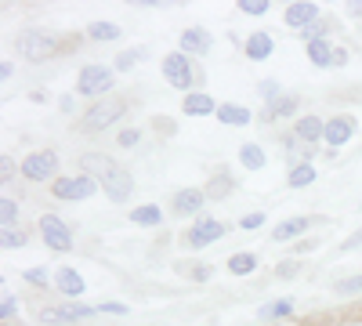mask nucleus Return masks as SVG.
<instances>
[{
    "instance_id": "obj_1",
    "label": "nucleus",
    "mask_w": 362,
    "mask_h": 326,
    "mask_svg": "<svg viewBox=\"0 0 362 326\" xmlns=\"http://www.w3.org/2000/svg\"><path fill=\"white\" fill-rule=\"evenodd\" d=\"M80 167L95 177V182L105 189V196L112 199V203H124L131 192H134V177H131V170L127 167H119L116 160H109V156H83L80 160Z\"/></svg>"
},
{
    "instance_id": "obj_2",
    "label": "nucleus",
    "mask_w": 362,
    "mask_h": 326,
    "mask_svg": "<svg viewBox=\"0 0 362 326\" xmlns=\"http://www.w3.org/2000/svg\"><path fill=\"white\" fill-rule=\"evenodd\" d=\"M124 112H127V102H124V98H102V102H95V105H90V109L83 112L80 131L98 134V131H105L109 124H116Z\"/></svg>"
},
{
    "instance_id": "obj_3",
    "label": "nucleus",
    "mask_w": 362,
    "mask_h": 326,
    "mask_svg": "<svg viewBox=\"0 0 362 326\" xmlns=\"http://www.w3.org/2000/svg\"><path fill=\"white\" fill-rule=\"evenodd\" d=\"M54 51H58V37L40 33V29H25V33L18 37V54L29 58V62H40V58H47Z\"/></svg>"
},
{
    "instance_id": "obj_4",
    "label": "nucleus",
    "mask_w": 362,
    "mask_h": 326,
    "mask_svg": "<svg viewBox=\"0 0 362 326\" xmlns=\"http://www.w3.org/2000/svg\"><path fill=\"white\" fill-rule=\"evenodd\" d=\"M112 87V69L105 66H83L80 69V80H76V91L87 95V98H98Z\"/></svg>"
},
{
    "instance_id": "obj_5",
    "label": "nucleus",
    "mask_w": 362,
    "mask_h": 326,
    "mask_svg": "<svg viewBox=\"0 0 362 326\" xmlns=\"http://www.w3.org/2000/svg\"><path fill=\"white\" fill-rule=\"evenodd\" d=\"M98 182L90 174H76V177H58V182L51 185V192L58 199H87V196H95Z\"/></svg>"
},
{
    "instance_id": "obj_6",
    "label": "nucleus",
    "mask_w": 362,
    "mask_h": 326,
    "mask_svg": "<svg viewBox=\"0 0 362 326\" xmlns=\"http://www.w3.org/2000/svg\"><path fill=\"white\" fill-rule=\"evenodd\" d=\"M58 170V156L51 149H40V153H29L22 160V174L29 177V182H44V177H54Z\"/></svg>"
},
{
    "instance_id": "obj_7",
    "label": "nucleus",
    "mask_w": 362,
    "mask_h": 326,
    "mask_svg": "<svg viewBox=\"0 0 362 326\" xmlns=\"http://www.w3.org/2000/svg\"><path fill=\"white\" fill-rule=\"evenodd\" d=\"M163 76L167 83H174L177 91H189V83H192V66H189V54L185 51H174L163 58Z\"/></svg>"
},
{
    "instance_id": "obj_8",
    "label": "nucleus",
    "mask_w": 362,
    "mask_h": 326,
    "mask_svg": "<svg viewBox=\"0 0 362 326\" xmlns=\"http://www.w3.org/2000/svg\"><path fill=\"white\" fill-rule=\"evenodd\" d=\"M40 235H44V243L51 247V250H58V254H66V250H73V232L58 221L54 214H47V218H40Z\"/></svg>"
},
{
    "instance_id": "obj_9",
    "label": "nucleus",
    "mask_w": 362,
    "mask_h": 326,
    "mask_svg": "<svg viewBox=\"0 0 362 326\" xmlns=\"http://www.w3.org/2000/svg\"><path fill=\"white\" fill-rule=\"evenodd\" d=\"M225 235V225L221 221H214V218H203V221H196L192 228H189V235H185V247L189 250H203V247H210L214 240H221Z\"/></svg>"
},
{
    "instance_id": "obj_10",
    "label": "nucleus",
    "mask_w": 362,
    "mask_h": 326,
    "mask_svg": "<svg viewBox=\"0 0 362 326\" xmlns=\"http://www.w3.org/2000/svg\"><path fill=\"white\" fill-rule=\"evenodd\" d=\"M87 315H95V308H87V305H54V308H40V322H47V326L73 322V319H87Z\"/></svg>"
},
{
    "instance_id": "obj_11",
    "label": "nucleus",
    "mask_w": 362,
    "mask_h": 326,
    "mask_svg": "<svg viewBox=\"0 0 362 326\" xmlns=\"http://www.w3.org/2000/svg\"><path fill=\"white\" fill-rule=\"evenodd\" d=\"M351 134H355V120H351V116H334V120L326 124V134L322 138L337 149V145H344Z\"/></svg>"
},
{
    "instance_id": "obj_12",
    "label": "nucleus",
    "mask_w": 362,
    "mask_h": 326,
    "mask_svg": "<svg viewBox=\"0 0 362 326\" xmlns=\"http://www.w3.org/2000/svg\"><path fill=\"white\" fill-rule=\"evenodd\" d=\"M181 51H185V54H206L210 51V33L203 25L185 29V33H181Z\"/></svg>"
},
{
    "instance_id": "obj_13",
    "label": "nucleus",
    "mask_w": 362,
    "mask_h": 326,
    "mask_svg": "<svg viewBox=\"0 0 362 326\" xmlns=\"http://www.w3.org/2000/svg\"><path fill=\"white\" fill-rule=\"evenodd\" d=\"M203 196L206 192H199V189H181V192H174V214H181V218H185V214H196L199 211V206H203Z\"/></svg>"
},
{
    "instance_id": "obj_14",
    "label": "nucleus",
    "mask_w": 362,
    "mask_h": 326,
    "mask_svg": "<svg viewBox=\"0 0 362 326\" xmlns=\"http://www.w3.org/2000/svg\"><path fill=\"white\" fill-rule=\"evenodd\" d=\"M272 47H276V37H272V33L247 37V58H254V62H264V58L272 54Z\"/></svg>"
},
{
    "instance_id": "obj_15",
    "label": "nucleus",
    "mask_w": 362,
    "mask_h": 326,
    "mask_svg": "<svg viewBox=\"0 0 362 326\" xmlns=\"http://www.w3.org/2000/svg\"><path fill=\"white\" fill-rule=\"evenodd\" d=\"M319 18V4H290L286 8V25H308V22H315Z\"/></svg>"
},
{
    "instance_id": "obj_16",
    "label": "nucleus",
    "mask_w": 362,
    "mask_h": 326,
    "mask_svg": "<svg viewBox=\"0 0 362 326\" xmlns=\"http://www.w3.org/2000/svg\"><path fill=\"white\" fill-rule=\"evenodd\" d=\"M58 290L66 293V298H80L83 293V279H80V272L76 269H58Z\"/></svg>"
},
{
    "instance_id": "obj_17",
    "label": "nucleus",
    "mask_w": 362,
    "mask_h": 326,
    "mask_svg": "<svg viewBox=\"0 0 362 326\" xmlns=\"http://www.w3.org/2000/svg\"><path fill=\"white\" fill-rule=\"evenodd\" d=\"M218 120L228 127H247L250 124V109L243 105H218Z\"/></svg>"
},
{
    "instance_id": "obj_18",
    "label": "nucleus",
    "mask_w": 362,
    "mask_h": 326,
    "mask_svg": "<svg viewBox=\"0 0 362 326\" xmlns=\"http://www.w3.org/2000/svg\"><path fill=\"white\" fill-rule=\"evenodd\" d=\"M308 58L315 66H334V47H329L322 37H312L308 40Z\"/></svg>"
},
{
    "instance_id": "obj_19",
    "label": "nucleus",
    "mask_w": 362,
    "mask_h": 326,
    "mask_svg": "<svg viewBox=\"0 0 362 326\" xmlns=\"http://www.w3.org/2000/svg\"><path fill=\"white\" fill-rule=\"evenodd\" d=\"M312 221L308 218H286L283 225H276V235H272V240H276V243H283V240H293V235H300V232H305Z\"/></svg>"
},
{
    "instance_id": "obj_20",
    "label": "nucleus",
    "mask_w": 362,
    "mask_h": 326,
    "mask_svg": "<svg viewBox=\"0 0 362 326\" xmlns=\"http://www.w3.org/2000/svg\"><path fill=\"white\" fill-rule=\"evenodd\" d=\"M181 109H185L189 116H206V112H214V98L210 95H185Z\"/></svg>"
},
{
    "instance_id": "obj_21",
    "label": "nucleus",
    "mask_w": 362,
    "mask_h": 326,
    "mask_svg": "<svg viewBox=\"0 0 362 326\" xmlns=\"http://www.w3.org/2000/svg\"><path fill=\"white\" fill-rule=\"evenodd\" d=\"M326 134V124L319 120V116H305V120H297V138H305V141H315Z\"/></svg>"
},
{
    "instance_id": "obj_22",
    "label": "nucleus",
    "mask_w": 362,
    "mask_h": 326,
    "mask_svg": "<svg viewBox=\"0 0 362 326\" xmlns=\"http://www.w3.org/2000/svg\"><path fill=\"white\" fill-rule=\"evenodd\" d=\"M131 221L134 225H160L163 221V211H160L156 203H145V206H134V211H131Z\"/></svg>"
},
{
    "instance_id": "obj_23",
    "label": "nucleus",
    "mask_w": 362,
    "mask_h": 326,
    "mask_svg": "<svg viewBox=\"0 0 362 326\" xmlns=\"http://www.w3.org/2000/svg\"><path fill=\"white\" fill-rule=\"evenodd\" d=\"M232 192V174L228 170H218L214 177H210V185H206V196L210 199H225Z\"/></svg>"
},
{
    "instance_id": "obj_24",
    "label": "nucleus",
    "mask_w": 362,
    "mask_h": 326,
    "mask_svg": "<svg viewBox=\"0 0 362 326\" xmlns=\"http://www.w3.org/2000/svg\"><path fill=\"white\" fill-rule=\"evenodd\" d=\"M254 269H257V257L254 254H232L228 257V272L232 276H250Z\"/></svg>"
},
{
    "instance_id": "obj_25",
    "label": "nucleus",
    "mask_w": 362,
    "mask_h": 326,
    "mask_svg": "<svg viewBox=\"0 0 362 326\" xmlns=\"http://www.w3.org/2000/svg\"><path fill=\"white\" fill-rule=\"evenodd\" d=\"M239 163H243L247 170H261V167H264L261 145H243V149H239Z\"/></svg>"
},
{
    "instance_id": "obj_26",
    "label": "nucleus",
    "mask_w": 362,
    "mask_h": 326,
    "mask_svg": "<svg viewBox=\"0 0 362 326\" xmlns=\"http://www.w3.org/2000/svg\"><path fill=\"white\" fill-rule=\"evenodd\" d=\"M87 37L90 40H116L119 37V25H112V22H90L87 25Z\"/></svg>"
},
{
    "instance_id": "obj_27",
    "label": "nucleus",
    "mask_w": 362,
    "mask_h": 326,
    "mask_svg": "<svg viewBox=\"0 0 362 326\" xmlns=\"http://www.w3.org/2000/svg\"><path fill=\"white\" fill-rule=\"evenodd\" d=\"M312 182H315V167H312V163H300V167L290 170V185H293V189H305V185H312Z\"/></svg>"
},
{
    "instance_id": "obj_28",
    "label": "nucleus",
    "mask_w": 362,
    "mask_h": 326,
    "mask_svg": "<svg viewBox=\"0 0 362 326\" xmlns=\"http://www.w3.org/2000/svg\"><path fill=\"white\" fill-rule=\"evenodd\" d=\"M290 112H297V98L293 95H283L276 102H268V116H290Z\"/></svg>"
},
{
    "instance_id": "obj_29",
    "label": "nucleus",
    "mask_w": 362,
    "mask_h": 326,
    "mask_svg": "<svg viewBox=\"0 0 362 326\" xmlns=\"http://www.w3.org/2000/svg\"><path fill=\"white\" fill-rule=\"evenodd\" d=\"M141 58H145V51H119V54H116V69H119V73H131Z\"/></svg>"
},
{
    "instance_id": "obj_30",
    "label": "nucleus",
    "mask_w": 362,
    "mask_h": 326,
    "mask_svg": "<svg viewBox=\"0 0 362 326\" xmlns=\"http://www.w3.org/2000/svg\"><path fill=\"white\" fill-rule=\"evenodd\" d=\"M290 312H293L290 301H272V305L261 308V319H283V315H290Z\"/></svg>"
},
{
    "instance_id": "obj_31",
    "label": "nucleus",
    "mask_w": 362,
    "mask_h": 326,
    "mask_svg": "<svg viewBox=\"0 0 362 326\" xmlns=\"http://www.w3.org/2000/svg\"><path fill=\"white\" fill-rule=\"evenodd\" d=\"M272 4H268V0H239V11H243V15H264Z\"/></svg>"
},
{
    "instance_id": "obj_32",
    "label": "nucleus",
    "mask_w": 362,
    "mask_h": 326,
    "mask_svg": "<svg viewBox=\"0 0 362 326\" xmlns=\"http://www.w3.org/2000/svg\"><path fill=\"white\" fill-rule=\"evenodd\" d=\"M0 218H4V228H11V221L18 218V203L15 199H0Z\"/></svg>"
},
{
    "instance_id": "obj_33",
    "label": "nucleus",
    "mask_w": 362,
    "mask_h": 326,
    "mask_svg": "<svg viewBox=\"0 0 362 326\" xmlns=\"http://www.w3.org/2000/svg\"><path fill=\"white\" fill-rule=\"evenodd\" d=\"M0 243H4V250L22 247V243H25V232H18V228H4V240H0Z\"/></svg>"
},
{
    "instance_id": "obj_34",
    "label": "nucleus",
    "mask_w": 362,
    "mask_h": 326,
    "mask_svg": "<svg viewBox=\"0 0 362 326\" xmlns=\"http://www.w3.org/2000/svg\"><path fill=\"white\" fill-rule=\"evenodd\" d=\"M362 290V276H348L337 283V293H358Z\"/></svg>"
},
{
    "instance_id": "obj_35",
    "label": "nucleus",
    "mask_w": 362,
    "mask_h": 326,
    "mask_svg": "<svg viewBox=\"0 0 362 326\" xmlns=\"http://www.w3.org/2000/svg\"><path fill=\"white\" fill-rule=\"evenodd\" d=\"M25 283H33V286H47V272H44V269H25Z\"/></svg>"
},
{
    "instance_id": "obj_36",
    "label": "nucleus",
    "mask_w": 362,
    "mask_h": 326,
    "mask_svg": "<svg viewBox=\"0 0 362 326\" xmlns=\"http://www.w3.org/2000/svg\"><path fill=\"white\" fill-rule=\"evenodd\" d=\"M261 95H264V102H276V98H279L276 80H261Z\"/></svg>"
},
{
    "instance_id": "obj_37",
    "label": "nucleus",
    "mask_w": 362,
    "mask_h": 326,
    "mask_svg": "<svg viewBox=\"0 0 362 326\" xmlns=\"http://www.w3.org/2000/svg\"><path fill=\"white\" fill-rule=\"evenodd\" d=\"M192 279H210V264H189V269H185Z\"/></svg>"
},
{
    "instance_id": "obj_38",
    "label": "nucleus",
    "mask_w": 362,
    "mask_h": 326,
    "mask_svg": "<svg viewBox=\"0 0 362 326\" xmlns=\"http://www.w3.org/2000/svg\"><path fill=\"white\" fill-rule=\"evenodd\" d=\"M18 312V305H15V298H8V293H4V305H0V315H4V322L11 319Z\"/></svg>"
},
{
    "instance_id": "obj_39",
    "label": "nucleus",
    "mask_w": 362,
    "mask_h": 326,
    "mask_svg": "<svg viewBox=\"0 0 362 326\" xmlns=\"http://www.w3.org/2000/svg\"><path fill=\"white\" fill-rule=\"evenodd\" d=\"M134 141H138V131H124V134H119V145H124V149H131Z\"/></svg>"
},
{
    "instance_id": "obj_40",
    "label": "nucleus",
    "mask_w": 362,
    "mask_h": 326,
    "mask_svg": "<svg viewBox=\"0 0 362 326\" xmlns=\"http://www.w3.org/2000/svg\"><path fill=\"white\" fill-rule=\"evenodd\" d=\"M293 272H297V264H293V261H283V264H279V276H283V279H290Z\"/></svg>"
},
{
    "instance_id": "obj_41",
    "label": "nucleus",
    "mask_w": 362,
    "mask_h": 326,
    "mask_svg": "<svg viewBox=\"0 0 362 326\" xmlns=\"http://www.w3.org/2000/svg\"><path fill=\"white\" fill-rule=\"evenodd\" d=\"M261 221H264V214H250V218H243V228H261Z\"/></svg>"
},
{
    "instance_id": "obj_42",
    "label": "nucleus",
    "mask_w": 362,
    "mask_h": 326,
    "mask_svg": "<svg viewBox=\"0 0 362 326\" xmlns=\"http://www.w3.org/2000/svg\"><path fill=\"white\" fill-rule=\"evenodd\" d=\"M0 177H4V182H11V160H8V156L0 160Z\"/></svg>"
},
{
    "instance_id": "obj_43",
    "label": "nucleus",
    "mask_w": 362,
    "mask_h": 326,
    "mask_svg": "<svg viewBox=\"0 0 362 326\" xmlns=\"http://www.w3.org/2000/svg\"><path fill=\"white\" fill-rule=\"evenodd\" d=\"M102 312H112V315H124L127 308H124V305H102Z\"/></svg>"
},
{
    "instance_id": "obj_44",
    "label": "nucleus",
    "mask_w": 362,
    "mask_h": 326,
    "mask_svg": "<svg viewBox=\"0 0 362 326\" xmlns=\"http://www.w3.org/2000/svg\"><path fill=\"white\" fill-rule=\"evenodd\" d=\"M358 243H362V232H355V235H351V240H348V243H344V250H355V247H358Z\"/></svg>"
},
{
    "instance_id": "obj_45",
    "label": "nucleus",
    "mask_w": 362,
    "mask_h": 326,
    "mask_svg": "<svg viewBox=\"0 0 362 326\" xmlns=\"http://www.w3.org/2000/svg\"><path fill=\"white\" fill-rule=\"evenodd\" d=\"M348 15H351V18H358V15H362V4H348Z\"/></svg>"
}]
</instances>
